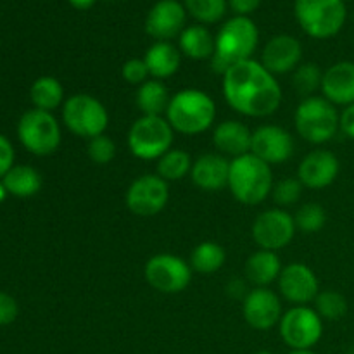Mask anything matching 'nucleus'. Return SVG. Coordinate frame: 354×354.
<instances>
[{
	"instance_id": "26",
	"label": "nucleus",
	"mask_w": 354,
	"mask_h": 354,
	"mask_svg": "<svg viewBox=\"0 0 354 354\" xmlns=\"http://www.w3.org/2000/svg\"><path fill=\"white\" fill-rule=\"evenodd\" d=\"M169 100L171 97L165 83L154 78L142 83L135 97V104L140 109L142 116H162L168 111Z\"/></svg>"
},
{
	"instance_id": "22",
	"label": "nucleus",
	"mask_w": 354,
	"mask_h": 354,
	"mask_svg": "<svg viewBox=\"0 0 354 354\" xmlns=\"http://www.w3.org/2000/svg\"><path fill=\"white\" fill-rule=\"evenodd\" d=\"M252 131L248 124L241 121L227 120L218 124L213 131V144L221 154L232 156V158H241L251 152Z\"/></svg>"
},
{
	"instance_id": "39",
	"label": "nucleus",
	"mask_w": 354,
	"mask_h": 354,
	"mask_svg": "<svg viewBox=\"0 0 354 354\" xmlns=\"http://www.w3.org/2000/svg\"><path fill=\"white\" fill-rule=\"evenodd\" d=\"M14 166V147L7 137L0 133V178L9 173Z\"/></svg>"
},
{
	"instance_id": "36",
	"label": "nucleus",
	"mask_w": 354,
	"mask_h": 354,
	"mask_svg": "<svg viewBox=\"0 0 354 354\" xmlns=\"http://www.w3.org/2000/svg\"><path fill=\"white\" fill-rule=\"evenodd\" d=\"M86 152H88L90 161L95 162V165H109L114 159V156H116V144H114L113 138L107 137V135L104 133L92 138V140H88V149H86Z\"/></svg>"
},
{
	"instance_id": "8",
	"label": "nucleus",
	"mask_w": 354,
	"mask_h": 354,
	"mask_svg": "<svg viewBox=\"0 0 354 354\" xmlns=\"http://www.w3.org/2000/svg\"><path fill=\"white\" fill-rule=\"evenodd\" d=\"M175 130L162 116H140L128 131V149L142 161L159 159L171 149Z\"/></svg>"
},
{
	"instance_id": "6",
	"label": "nucleus",
	"mask_w": 354,
	"mask_h": 354,
	"mask_svg": "<svg viewBox=\"0 0 354 354\" xmlns=\"http://www.w3.org/2000/svg\"><path fill=\"white\" fill-rule=\"evenodd\" d=\"M294 14L304 33L327 40L344 28L348 9L342 0H296Z\"/></svg>"
},
{
	"instance_id": "35",
	"label": "nucleus",
	"mask_w": 354,
	"mask_h": 354,
	"mask_svg": "<svg viewBox=\"0 0 354 354\" xmlns=\"http://www.w3.org/2000/svg\"><path fill=\"white\" fill-rule=\"evenodd\" d=\"M301 192H303V183L299 178H282L273 185L272 197L280 207L294 206L297 201L301 199Z\"/></svg>"
},
{
	"instance_id": "32",
	"label": "nucleus",
	"mask_w": 354,
	"mask_h": 354,
	"mask_svg": "<svg viewBox=\"0 0 354 354\" xmlns=\"http://www.w3.org/2000/svg\"><path fill=\"white\" fill-rule=\"evenodd\" d=\"M313 303L315 311L320 315L322 320L337 322L348 313V301L337 290H322Z\"/></svg>"
},
{
	"instance_id": "28",
	"label": "nucleus",
	"mask_w": 354,
	"mask_h": 354,
	"mask_svg": "<svg viewBox=\"0 0 354 354\" xmlns=\"http://www.w3.org/2000/svg\"><path fill=\"white\" fill-rule=\"evenodd\" d=\"M30 99L35 109L52 113L61 104H64V88L54 76H40L31 85Z\"/></svg>"
},
{
	"instance_id": "12",
	"label": "nucleus",
	"mask_w": 354,
	"mask_h": 354,
	"mask_svg": "<svg viewBox=\"0 0 354 354\" xmlns=\"http://www.w3.org/2000/svg\"><path fill=\"white\" fill-rule=\"evenodd\" d=\"M296 221L292 214L282 207L266 209L252 223V239L266 251H280L292 242L296 235Z\"/></svg>"
},
{
	"instance_id": "47",
	"label": "nucleus",
	"mask_w": 354,
	"mask_h": 354,
	"mask_svg": "<svg viewBox=\"0 0 354 354\" xmlns=\"http://www.w3.org/2000/svg\"><path fill=\"white\" fill-rule=\"evenodd\" d=\"M348 354H354V349H351V351H349Z\"/></svg>"
},
{
	"instance_id": "4",
	"label": "nucleus",
	"mask_w": 354,
	"mask_h": 354,
	"mask_svg": "<svg viewBox=\"0 0 354 354\" xmlns=\"http://www.w3.org/2000/svg\"><path fill=\"white\" fill-rule=\"evenodd\" d=\"M273 185L272 166L251 152L230 161L228 189L239 203L245 206L261 204L266 197L272 196Z\"/></svg>"
},
{
	"instance_id": "41",
	"label": "nucleus",
	"mask_w": 354,
	"mask_h": 354,
	"mask_svg": "<svg viewBox=\"0 0 354 354\" xmlns=\"http://www.w3.org/2000/svg\"><path fill=\"white\" fill-rule=\"evenodd\" d=\"M339 128L346 137L353 138L354 140V104L344 107L341 113V121H339Z\"/></svg>"
},
{
	"instance_id": "21",
	"label": "nucleus",
	"mask_w": 354,
	"mask_h": 354,
	"mask_svg": "<svg viewBox=\"0 0 354 354\" xmlns=\"http://www.w3.org/2000/svg\"><path fill=\"white\" fill-rule=\"evenodd\" d=\"M190 176L201 190L216 192L228 187L230 161L223 154H204L194 161Z\"/></svg>"
},
{
	"instance_id": "5",
	"label": "nucleus",
	"mask_w": 354,
	"mask_h": 354,
	"mask_svg": "<svg viewBox=\"0 0 354 354\" xmlns=\"http://www.w3.org/2000/svg\"><path fill=\"white\" fill-rule=\"evenodd\" d=\"M341 114L337 113L334 104L325 97H306L301 100L294 114V123L299 137L310 144H325L332 140L341 128H339Z\"/></svg>"
},
{
	"instance_id": "9",
	"label": "nucleus",
	"mask_w": 354,
	"mask_h": 354,
	"mask_svg": "<svg viewBox=\"0 0 354 354\" xmlns=\"http://www.w3.org/2000/svg\"><path fill=\"white\" fill-rule=\"evenodd\" d=\"M17 137L31 154L50 156L61 145V127L52 113L30 109L17 123Z\"/></svg>"
},
{
	"instance_id": "30",
	"label": "nucleus",
	"mask_w": 354,
	"mask_h": 354,
	"mask_svg": "<svg viewBox=\"0 0 354 354\" xmlns=\"http://www.w3.org/2000/svg\"><path fill=\"white\" fill-rule=\"evenodd\" d=\"M192 158L182 149H169L162 158L158 159V175L166 182L182 180L192 171Z\"/></svg>"
},
{
	"instance_id": "42",
	"label": "nucleus",
	"mask_w": 354,
	"mask_h": 354,
	"mask_svg": "<svg viewBox=\"0 0 354 354\" xmlns=\"http://www.w3.org/2000/svg\"><path fill=\"white\" fill-rule=\"evenodd\" d=\"M227 292L234 297H245L248 296V290H245V283L244 280L241 279H235L230 280L227 286Z\"/></svg>"
},
{
	"instance_id": "18",
	"label": "nucleus",
	"mask_w": 354,
	"mask_h": 354,
	"mask_svg": "<svg viewBox=\"0 0 354 354\" xmlns=\"http://www.w3.org/2000/svg\"><path fill=\"white\" fill-rule=\"evenodd\" d=\"M341 162L337 156L325 149H317L304 156L297 168V178L308 189H325L337 180Z\"/></svg>"
},
{
	"instance_id": "31",
	"label": "nucleus",
	"mask_w": 354,
	"mask_h": 354,
	"mask_svg": "<svg viewBox=\"0 0 354 354\" xmlns=\"http://www.w3.org/2000/svg\"><path fill=\"white\" fill-rule=\"evenodd\" d=\"M187 14L201 24H213L223 19L227 14L228 0H183Z\"/></svg>"
},
{
	"instance_id": "23",
	"label": "nucleus",
	"mask_w": 354,
	"mask_h": 354,
	"mask_svg": "<svg viewBox=\"0 0 354 354\" xmlns=\"http://www.w3.org/2000/svg\"><path fill=\"white\" fill-rule=\"evenodd\" d=\"M144 61L152 78L165 80L175 75L180 69L182 52L171 41H156L147 48Z\"/></svg>"
},
{
	"instance_id": "25",
	"label": "nucleus",
	"mask_w": 354,
	"mask_h": 354,
	"mask_svg": "<svg viewBox=\"0 0 354 354\" xmlns=\"http://www.w3.org/2000/svg\"><path fill=\"white\" fill-rule=\"evenodd\" d=\"M178 48L183 55L194 61L211 59L214 54V37L204 24H192L178 37Z\"/></svg>"
},
{
	"instance_id": "44",
	"label": "nucleus",
	"mask_w": 354,
	"mask_h": 354,
	"mask_svg": "<svg viewBox=\"0 0 354 354\" xmlns=\"http://www.w3.org/2000/svg\"><path fill=\"white\" fill-rule=\"evenodd\" d=\"M6 196H7V190H6V187H3V183L0 182V203L6 199Z\"/></svg>"
},
{
	"instance_id": "3",
	"label": "nucleus",
	"mask_w": 354,
	"mask_h": 354,
	"mask_svg": "<svg viewBox=\"0 0 354 354\" xmlns=\"http://www.w3.org/2000/svg\"><path fill=\"white\" fill-rule=\"evenodd\" d=\"M165 118L182 135H199L213 127L216 104L209 93L199 88H185L171 95Z\"/></svg>"
},
{
	"instance_id": "29",
	"label": "nucleus",
	"mask_w": 354,
	"mask_h": 354,
	"mask_svg": "<svg viewBox=\"0 0 354 354\" xmlns=\"http://www.w3.org/2000/svg\"><path fill=\"white\" fill-rule=\"evenodd\" d=\"M227 261V252L218 242H201L190 254V266L194 272L203 275H213Z\"/></svg>"
},
{
	"instance_id": "46",
	"label": "nucleus",
	"mask_w": 354,
	"mask_h": 354,
	"mask_svg": "<svg viewBox=\"0 0 354 354\" xmlns=\"http://www.w3.org/2000/svg\"><path fill=\"white\" fill-rule=\"evenodd\" d=\"M256 354H273V353H270V351H258Z\"/></svg>"
},
{
	"instance_id": "11",
	"label": "nucleus",
	"mask_w": 354,
	"mask_h": 354,
	"mask_svg": "<svg viewBox=\"0 0 354 354\" xmlns=\"http://www.w3.org/2000/svg\"><path fill=\"white\" fill-rule=\"evenodd\" d=\"M145 280L152 289L162 294H178L192 280V266L175 254H156L145 263Z\"/></svg>"
},
{
	"instance_id": "48",
	"label": "nucleus",
	"mask_w": 354,
	"mask_h": 354,
	"mask_svg": "<svg viewBox=\"0 0 354 354\" xmlns=\"http://www.w3.org/2000/svg\"><path fill=\"white\" fill-rule=\"evenodd\" d=\"M342 2H346V0H342Z\"/></svg>"
},
{
	"instance_id": "45",
	"label": "nucleus",
	"mask_w": 354,
	"mask_h": 354,
	"mask_svg": "<svg viewBox=\"0 0 354 354\" xmlns=\"http://www.w3.org/2000/svg\"><path fill=\"white\" fill-rule=\"evenodd\" d=\"M289 354H315L311 349H303V351H290Z\"/></svg>"
},
{
	"instance_id": "2",
	"label": "nucleus",
	"mask_w": 354,
	"mask_h": 354,
	"mask_svg": "<svg viewBox=\"0 0 354 354\" xmlns=\"http://www.w3.org/2000/svg\"><path fill=\"white\" fill-rule=\"evenodd\" d=\"M259 44V31L248 16H234L223 23L214 38V54L211 68L223 76L232 66L252 59Z\"/></svg>"
},
{
	"instance_id": "37",
	"label": "nucleus",
	"mask_w": 354,
	"mask_h": 354,
	"mask_svg": "<svg viewBox=\"0 0 354 354\" xmlns=\"http://www.w3.org/2000/svg\"><path fill=\"white\" fill-rule=\"evenodd\" d=\"M121 75L127 80L130 85H138L145 83L149 80V68L145 64L144 59H130L123 64V69H121Z\"/></svg>"
},
{
	"instance_id": "43",
	"label": "nucleus",
	"mask_w": 354,
	"mask_h": 354,
	"mask_svg": "<svg viewBox=\"0 0 354 354\" xmlns=\"http://www.w3.org/2000/svg\"><path fill=\"white\" fill-rule=\"evenodd\" d=\"M68 2L71 3L75 9L85 10V9H90V7L93 6V2H95V0H68Z\"/></svg>"
},
{
	"instance_id": "14",
	"label": "nucleus",
	"mask_w": 354,
	"mask_h": 354,
	"mask_svg": "<svg viewBox=\"0 0 354 354\" xmlns=\"http://www.w3.org/2000/svg\"><path fill=\"white\" fill-rule=\"evenodd\" d=\"M242 315L254 330H270L280 324L283 313L279 296L273 290L268 287H256L249 290L242 301Z\"/></svg>"
},
{
	"instance_id": "10",
	"label": "nucleus",
	"mask_w": 354,
	"mask_h": 354,
	"mask_svg": "<svg viewBox=\"0 0 354 354\" xmlns=\"http://www.w3.org/2000/svg\"><path fill=\"white\" fill-rule=\"evenodd\" d=\"M280 337L292 351L311 349L324 335V320L310 306H292L280 318Z\"/></svg>"
},
{
	"instance_id": "24",
	"label": "nucleus",
	"mask_w": 354,
	"mask_h": 354,
	"mask_svg": "<svg viewBox=\"0 0 354 354\" xmlns=\"http://www.w3.org/2000/svg\"><path fill=\"white\" fill-rule=\"evenodd\" d=\"M280 273H282V263L275 251L259 249L245 261V277L256 287H268L270 283L279 280Z\"/></svg>"
},
{
	"instance_id": "13",
	"label": "nucleus",
	"mask_w": 354,
	"mask_h": 354,
	"mask_svg": "<svg viewBox=\"0 0 354 354\" xmlns=\"http://www.w3.org/2000/svg\"><path fill=\"white\" fill-rule=\"evenodd\" d=\"M169 199V187L166 180L156 175H142L131 182L127 190V206L137 216H154L161 213Z\"/></svg>"
},
{
	"instance_id": "27",
	"label": "nucleus",
	"mask_w": 354,
	"mask_h": 354,
	"mask_svg": "<svg viewBox=\"0 0 354 354\" xmlns=\"http://www.w3.org/2000/svg\"><path fill=\"white\" fill-rule=\"evenodd\" d=\"M7 194L14 197H33L41 189V176L35 168L26 165H17L9 169L2 178Z\"/></svg>"
},
{
	"instance_id": "38",
	"label": "nucleus",
	"mask_w": 354,
	"mask_h": 354,
	"mask_svg": "<svg viewBox=\"0 0 354 354\" xmlns=\"http://www.w3.org/2000/svg\"><path fill=\"white\" fill-rule=\"evenodd\" d=\"M19 308H17L16 299L6 292H0V327L2 325L12 324L17 318Z\"/></svg>"
},
{
	"instance_id": "40",
	"label": "nucleus",
	"mask_w": 354,
	"mask_h": 354,
	"mask_svg": "<svg viewBox=\"0 0 354 354\" xmlns=\"http://www.w3.org/2000/svg\"><path fill=\"white\" fill-rule=\"evenodd\" d=\"M263 0H228V7L235 12V16H248L258 10Z\"/></svg>"
},
{
	"instance_id": "17",
	"label": "nucleus",
	"mask_w": 354,
	"mask_h": 354,
	"mask_svg": "<svg viewBox=\"0 0 354 354\" xmlns=\"http://www.w3.org/2000/svg\"><path fill=\"white\" fill-rule=\"evenodd\" d=\"M279 289L282 296L294 306H306L313 303L320 292V283L310 266L303 263H290L282 268L279 277Z\"/></svg>"
},
{
	"instance_id": "15",
	"label": "nucleus",
	"mask_w": 354,
	"mask_h": 354,
	"mask_svg": "<svg viewBox=\"0 0 354 354\" xmlns=\"http://www.w3.org/2000/svg\"><path fill=\"white\" fill-rule=\"evenodd\" d=\"M187 10L178 0H159L145 17V31L156 41H169L185 30Z\"/></svg>"
},
{
	"instance_id": "7",
	"label": "nucleus",
	"mask_w": 354,
	"mask_h": 354,
	"mask_svg": "<svg viewBox=\"0 0 354 354\" xmlns=\"http://www.w3.org/2000/svg\"><path fill=\"white\" fill-rule=\"evenodd\" d=\"M62 121L73 135L92 140L106 133L109 113L106 106L90 93H75L62 104Z\"/></svg>"
},
{
	"instance_id": "34",
	"label": "nucleus",
	"mask_w": 354,
	"mask_h": 354,
	"mask_svg": "<svg viewBox=\"0 0 354 354\" xmlns=\"http://www.w3.org/2000/svg\"><path fill=\"white\" fill-rule=\"evenodd\" d=\"M294 221H296L297 230L304 234H317L327 223V211L322 204L308 203L297 209Z\"/></svg>"
},
{
	"instance_id": "1",
	"label": "nucleus",
	"mask_w": 354,
	"mask_h": 354,
	"mask_svg": "<svg viewBox=\"0 0 354 354\" xmlns=\"http://www.w3.org/2000/svg\"><path fill=\"white\" fill-rule=\"evenodd\" d=\"M223 95L239 114L266 118L279 111L282 86L261 62L248 59L232 66L223 75Z\"/></svg>"
},
{
	"instance_id": "16",
	"label": "nucleus",
	"mask_w": 354,
	"mask_h": 354,
	"mask_svg": "<svg viewBox=\"0 0 354 354\" xmlns=\"http://www.w3.org/2000/svg\"><path fill=\"white\" fill-rule=\"evenodd\" d=\"M251 154L265 161L266 165H282L294 154L292 135L282 127L265 124L252 131Z\"/></svg>"
},
{
	"instance_id": "33",
	"label": "nucleus",
	"mask_w": 354,
	"mask_h": 354,
	"mask_svg": "<svg viewBox=\"0 0 354 354\" xmlns=\"http://www.w3.org/2000/svg\"><path fill=\"white\" fill-rule=\"evenodd\" d=\"M322 80H324V73L313 62H304L299 64L294 71L292 76V85L299 95L313 97L318 88H322Z\"/></svg>"
},
{
	"instance_id": "19",
	"label": "nucleus",
	"mask_w": 354,
	"mask_h": 354,
	"mask_svg": "<svg viewBox=\"0 0 354 354\" xmlns=\"http://www.w3.org/2000/svg\"><path fill=\"white\" fill-rule=\"evenodd\" d=\"M303 59V45L296 37L277 35L265 45L261 54V64L272 75H287L296 71Z\"/></svg>"
},
{
	"instance_id": "20",
	"label": "nucleus",
	"mask_w": 354,
	"mask_h": 354,
	"mask_svg": "<svg viewBox=\"0 0 354 354\" xmlns=\"http://www.w3.org/2000/svg\"><path fill=\"white\" fill-rule=\"evenodd\" d=\"M322 93L334 106H351L354 104V62L341 61L332 64L324 73Z\"/></svg>"
}]
</instances>
